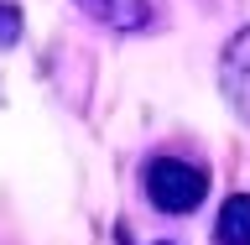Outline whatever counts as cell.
<instances>
[{"label":"cell","mask_w":250,"mask_h":245,"mask_svg":"<svg viewBox=\"0 0 250 245\" xmlns=\"http://www.w3.org/2000/svg\"><path fill=\"white\" fill-rule=\"evenodd\" d=\"M208 193V178L203 167L183 162V156H156L146 167V199L162 209V214H193Z\"/></svg>","instance_id":"cell-1"},{"label":"cell","mask_w":250,"mask_h":245,"mask_svg":"<svg viewBox=\"0 0 250 245\" xmlns=\"http://www.w3.org/2000/svg\"><path fill=\"white\" fill-rule=\"evenodd\" d=\"M219 94L229 99L234 115L250 120V26H240L219 52Z\"/></svg>","instance_id":"cell-2"},{"label":"cell","mask_w":250,"mask_h":245,"mask_svg":"<svg viewBox=\"0 0 250 245\" xmlns=\"http://www.w3.org/2000/svg\"><path fill=\"white\" fill-rule=\"evenodd\" d=\"M73 5L89 16V21L109 26V31H141L151 21V5H146V0H73Z\"/></svg>","instance_id":"cell-3"},{"label":"cell","mask_w":250,"mask_h":245,"mask_svg":"<svg viewBox=\"0 0 250 245\" xmlns=\"http://www.w3.org/2000/svg\"><path fill=\"white\" fill-rule=\"evenodd\" d=\"M214 240H219V245H250V193L224 199L219 224H214Z\"/></svg>","instance_id":"cell-4"},{"label":"cell","mask_w":250,"mask_h":245,"mask_svg":"<svg viewBox=\"0 0 250 245\" xmlns=\"http://www.w3.org/2000/svg\"><path fill=\"white\" fill-rule=\"evenodd\" d=\"M16 37H21V11L11 0H0V47H11Z\"/></svg>","instance_id":"cell-5"},{"label":"cell","mask_w":250,"mask_h":245,"mask_svg":"<svg viewBox=\"0 0 250 245\" xmlns=\"http://www.w3.org/2000/svg\"><path fill=\"white\" fill-rule=\"evenodd\" d=\"M156 245H172V240H156Z\"/></svg>","instance_id":"cell-6"}]
</instances>
